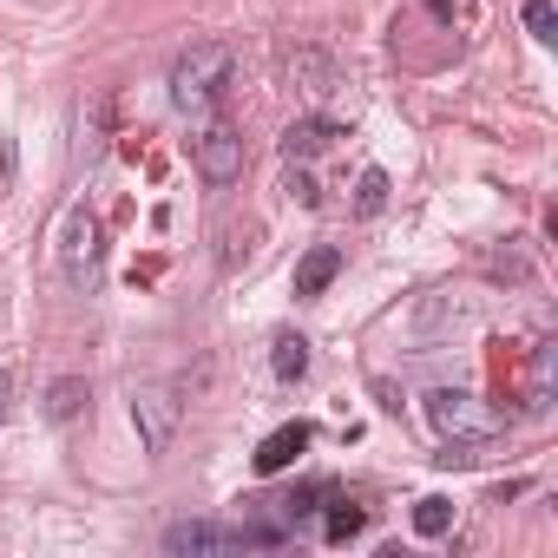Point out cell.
Wrapping results in <instances>:
<instances>
[{
  "instance_id": "cell-16",
  "label": "cell",
  "mask_w": 558,
  "mask_h": 558,
  "mask_svg": "<svg viewBox=\"0 0 558 558\" xmlns=\"http://www.w3.org/2000/svg\"><path fill=\"white\" fill-rule=\"evenodd\" d=\"M381 204H388V178H381V171H362V191H355V210H362V217H375Z\"/></svg>"
},
{
  "instance_id": "cell-3",
  "label": "cell",
  "mask_w": 558,
  "mask_h": 558,
  "mask_svg": "<svg viewBox=\"0 0 558 558\" xmlns=\"http://www.w3.org/2000/svg\"><path fill=\"white\" fill-rule=\"evenodd\" d=\"M178 421H184L178 388H165V381L132 388V427H138V447H145V453H165V447H171V434H178Z\"/></svg>"
},
{
  "instance_id": "cell-10",
  "label": "cell",
  "mask_w": 558,
  "mask_h": 558,
  "mask_svg": "<svg viewBox=\"0 0 558 558\" xmlns=\"http://www.w3.org/2000/svg\"><path fill=\"white\" fill-rule=\"evenodd\" d=\"M336 276H342V250H336V243H316V250L296 263V296H323Z\"/></svg>"
},
{
  "instance_id": "cell-8",
  "label": "cell",
  "mask_w": 558,
  "mask_h": 558,
  "mask_svg": "<svg viewBox=\"0 0 558 558\" xmlns=\"http://www.w3.org/2000/svg\"><path fill=\"white\" fill-rule=\"evenodd\" d=\"M336 138H342V125L323 119V112H310V119H296V125L283 132V158H290V165H310V158H323Z\"/></svg>"
},
{
  "instance_id": "cell-9",
  "label": "cell",
  "mask_w": 558,
  "mask_h": 558,
  "mask_svg": "<svg viewBox=\"0 0 558 558\" xmlns=\"http://www.w3.org/2000/svg\"><path fill=\"white\" fill-rule=\"evenodd\" d=\"M323 499H329V486H323V480H303V486H290V493H276V499H256V506H269L290 532H303V525L323 512Z\"/></svg>"
},
{
  "instance_id": "cell-13",
  "label": "cell",
  "mask_w": 558,
  "mask_h": 558,
  "mask_svg": "<svg viewBox=\"0 0 558 558\" xmlns=\"http://www.w3.org/2000/svg\"><path fill=\"white\" fill-rule=\"evenodd\" d=\"M269 368H276V381H303V375H310V342H303V336H276Z\"/></svg>"
},
{
  "instance_id": "cell-1",
  "label": "cell",
  "mask_w": 558,
  "mask_h": 558,
  "mask_svg": "<svg viewBox=\"0 0 558 558\" xmlns=\"http://www.w3.org/2000/svg\"><path fill=\"white\" fill-rule=\"evenodd\" d=\"M230 73H236V53L223 40H191L178 60H171V99L184 112H204L230 93Z\"/></svg>"
},
{
  "instance_id": "cell-5",
  "label": "cell",
  "mask_w": 558,
  "mask_h": 558,
  "mask_svg": "<svg viewBox=\"0 0 558 558\" xmlns=\"http://www.w3.org/2000/svg\"><path fill=\"white\" fill-rule=\"evenodd\" d=\"M191 151H197V171H204L210 184H236V178H243V138H236V125L217 119L210 132H197Z\"/></svg>"
},
{
  "instance_id": "cell-14",
  "label": "cell",
  "mask_w": 558,
  "mask_h": 558,
  "mask_svg": "<svg viewBox=\"0 0 558 558\" xmlns=\"http://www.w3.org/2000/svg\"><path fill=\"white\" fill-rule=\"evenodd\" d=\"M414 532H421V538H447V532H453V499L427 493V499L414 506Z\"/></svg>"
},
{
  "instance_id": "cell-18",
  "label": "cell",
  "mask_w": 558,
  "mask_h": 558,
  "mask_svg": "<svg viewBox=\"0 0 558 558\" xmlns=\"http://www.w3.org/2000/svg\"><path fill=\"white\" fill-rule=\"evenodd\" d=\"M8 395H14V368H0V414H8Z\"/></svg>"
},
{
  "instance_id": "cell-15",
  "label": "cell",
  "mask_w": 558,
  "mask_h": 558,
  "mask_svg": "<svg viewBox=\"0 0 558 558\" xmlns=\"http://www.w3.org/2000/svg\"><path fill=\"white\" fill-rule=\"evenodd\" d=\"M525 34H532L538 47H551V40H558V14H551V0H525Z\"/></svg>"
},
{
  "instance_id": "cell-11",
  "label": "cell",
  "mask_w": 558,
  "mask_h": 558,
  "mask_svg": "<svg viewBox=\"0 0 558 558\" xmlns=\"http://www.w3.org/2000/svg\"><path fill=\"white\" fill-rule=\"evenodd\" d=\"M86 401H93L86 375H60V381L47 388V421H80V414H86Z\"/></svg>"
},
{
  "instance_id": "cell-17",
  "label": "cell",
  "mask_w": 558,
  "mask_h": 558,
  "mask_svg": "<svg viewBox=\"0 0 558 558\" xmlns=\"http://www.w3.org/2000/svg\"><path fill=\"white\" fill-rule=\"evenodd\" d=\"M290 191H296L303 204H323V191H316V178H310L303 165H290Z\"/></svg>"
},
{
  "instance_id": "cell-7",
  "label": "cell",
  "mask_w": 558,
  "mask_h": 558,
  "mask_svg": "<svg viewBox=\"0 0 558 558\" xmlns=\"http://www.w3.org/2000/svg\"><path fill=\"white\" fill-rule=\"evenodd\" d=\"M243 525H217V519H178L165 525V551H236Z\"/></svg>"
},
{
  "instance_id": "cell-4",
  "label": "cell",
  "mask_w": 558,
  "mask_h": 558,
  "mask_svg": "<svg viewBox=\"0 0 558 558\" xmlns=\"http://www.w3.org/2000/svg\"><path fill=\"white\" fill-rule=\"evenodd\" d=\"M99 217L93 210H66V230H60V269H66V283L73 290H93V276H99Z\"/></svg>"
},
{
  "instance_id": "cell-2",
  "label": "cell",
  "mask_w": 558,
  "mask_h": 558,
  "mask_svg": "<svg viewBox=\"0 0 558 558\" xmlns=\"http://www.w3.org/2000/svg\"><path fill=\"white\" fill-rule=\"evenodd\" d=\"M427 421H434L453 447H480V440L499 434V414H486L473 395H453V388H434V395H427Z\"/></svg>"
},
{
  "instance_id": "cell-12",
  "label": "cell",
  "mask_w": 558,
  "mask_h": 558,
  "mask_svg": "<svg viewBox=\"0 0 558 558\" xmlns=\"http://www.w3.org/2000/svg\"><path fill=\"white\" fill-rule=\"evenodd\" d=\"M362 525H368V506H355V499H336V493H329V512H323V538H329V545H349Z\"/></svg>"
},
{
  "instance_id": "cell-6",
  "label": "cell",
  "mask_w": 558,
  "mask_h": 558,
  "mask_svg": "<svg viewBox=\"0 0 558 558\" xmlns=\"http://www.w3.org/2000/svg\"><path fill=\"white\" fill-rule=\"evenodd\" d=\"M310 440H316V427H310V421H283V427H276V434H263V440H256L250 466H256L263 480H276V473H283V466H296V460L310 453Z\"/></svg>"
}]
</instances>
